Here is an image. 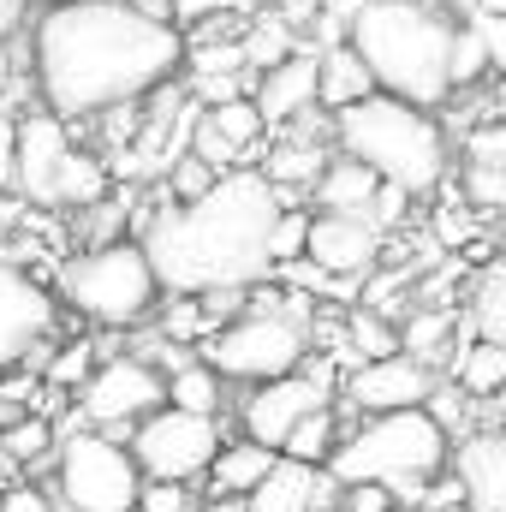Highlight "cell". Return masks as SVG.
Listing matches in <instances>:
<instances>
[{
    "label": "cell",
    "instance_id": "7",
    "mask_svg": "<svg viewBox=\"0 0 506 512\" xmlns=\"http://www.w3.org/2000/svg\"><path fill=\"white\" fill-rule=\"evenodd\" d=\"M60 298L84 322L137 328L161 304V280H155V268H149L137 239H108V245H90L84 256L60 262Z\"/></svg>",
    "mask_w": 506,
    "mask_h": 512
},
{
    "label": "cell",
    "instance_id": "11",
    "mask_svg": "<svg viewBox=\"0 0 506 512\" xmlns=\"http://www.w3.org/2000/svg\"><path fill=\"white\" fill-rule=\"evenodd\" d=\"M334 364L328 358H304L292 376H274V382H256L245 399H239V423H245V435L262 441V447H286V435L310 417V411H322V405H334Z\"/></svg>",
    "mask_w": 506,
    "mask_h": 512
},
{
    "label": "cell",
    "instance_id": "30",
    "mask_svg": "<svg viewBox=\"0 0 506 512\" xmlns=\"http://www.w3.org/2000/svg\"><path fill=\"white\" fill-rule=\"evenodd\" d=\"M483 78H489V48H483L477 24L459 18V30H453V96L471 90V84H483Z\"/></svg>",
    "mask_w": 506,
    "mask_h": 512
},
{
    "label": "cell",
    "instance_id": "18",
    "mask_svg": "<svg viewBox=\"0 0 506 512\" xmlns=\"http://www.w3.org/2000/svg\"><path fill=\"white\" fill-rule=\"evenodd\" d=\"M251 102L262 108L268 131L292 126V120H304V114H322V108H316V48H298V54H286L280 66L256 72Z\"/></svg>",
    "mask_w": 506,
    "mask_h": 512
},
{
    "label": "cell",
    "instance_id": "35",
    "mask_svg": "<svg viewBox=\"0 0 506 512\" xmlns=\"http://www.w3.org/2000/svg\"><path fill=\"white\" fill-rule=\"evenodd\" d=\"M137 512H197V495H191V483H149L143 477Z\"/></svg>",
    "mask_w": 506,
    "mask_h": 512
},
{
    "label": "cell",
    "instance_id": "27",
    "mask_svg": "<svg viewBox=\"0 0 506 512\" xmlns=\"http://www.w3.org/2000/svg\"><path fill=\"white\" fill-rule=\"evenodd\" d=\"M239 48H245V66H251V72H268V66H280L286 54H298L292 18H286V12H262L251 30L239 36Z\"/></svg>",
    "mask_w": 506,
    "mask_h": 512
},
{
    "label": "cell",
    "instance_id": "34",
    "mask_svg": "<svg viewBox=\"0 0 506 512\" xmlns=\"http://www.w3.org/2000/svg\"><path fill=\"white\" fill-rule=\"evenodd\" d=\"M48 447H54V429L36 423V417L6 423V435H0V453H6V459H36V453H48Z\"/></svg>",
    "mask_w": 506,
    "mask_h": 512
},
{
    "label": "cell",
    "instance_id": "41",
    "mask_svg": "<svg viewBox=\"0 0 506 512\" xmlns=\"http://www.w3.org/2000/svg\"><path fill=\"white\" fill-rule=\"evenodd\" d=\"M24 6H30V0H0V48L18 36V24H24Z\"/></svg>",
    "mask_w": 506,
    "mask_h": 512
},
{
    "label": "cell",
    "instance_id": "19",
    "mask_svg": "<svg viewBox=\"0 0 506 512\" xmlns=\"http://www.w3.org/2000/svg\"><path fill=\"white\" fill-rule=\"evenodd\" d=\"M370 90H376V78H370V66L358 60L352 42L316 48V108H322V114H340V108L364 102Z\"/></svg>",
    "mask_w": 506,
    "mask_h": 512
},
{
    "label": "cell",
    "instance_id": "21",
    "mask_svg": "<svg viewBox=\"0 0 506 512\" xmlns=\"http://www.w3.org/2000/svg\"><path fill=\"white\" fill-rule=\"evenodd\" d=\"M280 453L274 447H262L251 435H239V441H221V453L209 459V471H203V483H209V495H251L256 483L268 477V465H274Z\"/></svg>",
    "mask_w": 506,
    "mask_h": 512
},
{
    "label": "cell",
    "instance_id": "6",
    "mask_svg": "<svg viewBox=\"0 0 506 512\" xmlns=\"http://www.w3.org/2000/svg\"><path fill=\"white\" fill-rule=\"evenodd\" d=\"M12 185L24 191V203L36 209H90L108 197V161L78 149L72 131L60 114L48 108H30L18 126H12Z\"/></svg>",
    "mask_w": 506,
    "mask_h": 512
},
{
    "label": "cell",
    "instance_id": "9",
    "mask_svg": "<svg viewBox=\"0 0 506 512\" xmlns=\"http://www.w3.org/2000/svg\"><path fill=\"white\" fill-rule=\"evenodd\" d=\"M54 489L66 512H137L143 471L126 441L102 429H72L54 453Z\"/></svg>",
    "mask_w": 506,
    "mask_h": 512
},
{
    "label": "cell",
    "instance_id": "40",
    "mask_svg": "<svg viewBox=\"0 0 506 512\" xmlns=\"http://www.w3.org/2000/svg\"><path fill=\"white\" fill-rule=\"evenodd\" d=\"M0 512H54V501H48L42 489L18 483V489H6V495H0Z\"/></svg>",
    "mask_w": 506,
    "mask_h": 512
},
{
    "label": "cell",
    "instance_id": "25",
    "mask_svg": "<svg viewBox=\"0 0 506 512\" xmlns=\"http://www.w3.org/2000/svg\"><path fill=\"white\" fill-rule=\"evenodd\" d=\"M203 120L221 131L233 149H239V161L251 167L256 149H268V120H262V108H256L251 96H233V102H215V108H203Z\"/></svg>",
    "mask_w": 506,
    "mask_h": 512
},
{
    "label": "cell",
    "instance_id": "44",
    "mask_svg": "<svg viewBox=\"0 0 506 512\" xmlns=\"http://www.w3.org/2000/svg\"><path fill=\"white\" fill-rule=\"evenodd\" d=\"M334 512H340V507H334Z\"/></svg>",
    "mask_w": 506,
    "mask_h": 512
},
{
    "label": "cell",
    "instance_id": "23",
    "mask_svg": "<svg viewBox=\"0 0 506 512\" xmlns=\"http://www.w3.org/2000/svg\"><path fill=\"white\" fill-rule=\"evenodd\" d=\"M465 328L477 340H501L506 346V251L483 262V274L471 280V298H465Z\"/></svg>",
    "mask_w": 506,
    "mask_h": 512
},
{
    "label": "cell",
    "instance_id": "3",
    "mask_svg": "<svg viewBox=\"0 0 506 512\" xmlns=\"http://www.w3.org/2000/svg\"><path fill=\"white\" fill-rule=\"evenodd\" d=\"M453 30L459 18L435 0H358L346 42L370 66L376 90L441 114L453 102Z\"/></svg>",
    "mask_w": 506,
    "mask_h": 512
},
{
    "label": "cell",
    "instance_id": "31",
    "mask_svg": "<svg viewBox=\"0 0 506 512\" xmlns=\"http://www.w3.org/2000/svg\"><path fill=\"white\" fill-rule=\"evenodd\" d=\"M215 179H221V173H215L203 155H191V149H185V155L167 167V191H173V203H191V197H203Z\"/></svg>",
    "mask_w": 506,
    "mask_h": 512
},
{
    "label": "cell",
    "instance_id": "26",
    "mask_svg": "<svg viewBox=\"0 0 506 512\" xmlns=\"http://www.w3.org/2000/svg\"><path fill=\"white\" fill-rule=\"evenodd\" d=\"M399 352L417 358V364H429V370H441L447 352H453V316H447V310H417V316L399 328Z\"/></svg>",
    "mask_w": 506,
    "mask_h": 512
},
{
    "label": "cell",
    "instance_id": "16",
    "mask_svg": "<svg viewBox=\"0 0 506 512\" xmlns=\"http://www.w3.org/2000/svg\"><path fill=\"white\" fill-rule=\"evenodd\" d=\"M381 233L370 215H346V209H310V233H304V256L328 274H370L381 256Z\"/></svg>",
    "mask_w": 506,
    "mask_h": 512
},
{
    "label": "cell",
    "instance_id": "14",
    "mask_svg": "<svg viewBox=\"0 0 506 512\" xmlns=\"http://www.w3.org/2000/svg\"><path fill=\"white\" fill-rule=\"evenodd\" d=\"M435 382L441 376L429 364H417L405 352H387V358H370V364H358L346 376V399L364 417H376V411H411V405H423L435 393Z\"/></svg>",
    "mask_w": 506,
    "mask_h": 512
},
{
    "label": "cell",
    "instance_id": "32",
    "mask_svg": "<svg viewBox=\"0 0 506 512\" xmlns=\"http://www.w3.org/2000/svg\"><path fill=\"white\" fill-rule=\"evenodd\" d=\"M304 233H310V209H280V221H274V233H268V262L280 268V262H292V256H304Z\"/></svg>",
    "mask_w": 506,
    "mask_h": 512
},
{
    "label": "cell",
    "instance_id": "2",
    "mask_svg": "<svg viewBox=\"0 0 506 512\" xmlns=\"http://www.w3.org/2000/svg\"><path fill=\"white\" fill-rule=\"evenodd\" d=\"M280 197L256 167L221 173L203 197L167 203L137 227V245L149 256L161 298H215V292H251L256 280L274 274L268 233L280 221Z\"/></svg>",
    "mask_w": 506,
    "mask_h": 512
},
{
    "label": "cell",
    "instance_id": "10",
    "mask_svg": "<svg viewBox=\"0 0 506 512\" xmlns=\"http://www.w3.org/2000/svg\"><path fill=\"white\" fill-rule=\"evenodd\" d=\"M126 447L149 483H203L209 459L221 453V423L179 405H155L149 417L131 423Z\"/></svg>",
    "mask_w": 506,
    "mask_h": 512
},
{
    "label": "cell",
    "instance_id": "17",
    "mask_svg": "<svg viewBox=\"0 0 506 512\" xmlns=\"http://www.w3.org/2000/svg\"><path fill=\"white\" fill-rule=\"evenodd\" d=\"M334 507H340V483L328 477V465H304V459H286V453L245 495V512H334Z\"/></svg>",
    "mask_w": 506,
    "mask_h": 512
},
{
    "label": "cell",
    "instance_id": "12",
    "mask_svg": "<svg viewBox=\"0 0 506 512\" xmlns=\"http://www.w3.org/2000/svg\"><path fill=\"white\" fill-rule=\"evenodd\" d=\"M155 405H167V370H155L149 358H108L78 382V417L96 423L102 435H131V423L149 417Z\"/></svg>",
    "mask_w": 506,
    "mask_h": 512
},
{
    "label": "cell",
    "instance_id": "33",
    "mask_svg": "<svg viewBox=\"0 0 506 512\" xmlns=\"http://www.w3.org/2000/svg\"><path fill=\"white\" fill-rule=\"evenodd\" d=\"M471 24H477V36L489 48V72L501 78V90H506V6H477Z\"/></svg>",
    "mask_w": 506,
    "mask_h": 512
},
{
    "label": "cell",
    "instance_id": "22",
    "mask_svg": "<svg viewBox=\"0 0 506 512\" xmlns=\"http://www.w3.org/2000/svg\"><path fill=\"white\" fill-rule=\"evenodd\" d=\"M167 405L197 411V417H221V405H227V376H221L215 364H203V358H179V364L167 370Z\"/></svg>",
    "mask_w": 506,
    "mask_h": 512
},
{
    "label": "cell",
    "instance_id": "37",
    "mask_svg": "<svg viewBox=\"0 0 506 512\" xmlns=\"http://www.w3.org/2000/svg\"><path fill=\"white\" fill-rule=\"evenodd\" d=\"M245 84H251V72H221V78H191V96H197L203 108H215V102H233V96H251Z\"/></svg>",
    "mask_w": 506,
    "mask_h": 512
},
{
    "label": "cell",
    "instance_id": "28",
    "mask_svg": "<svg viewBox=\"0 0 506 512\" xmlns=\"http://www.w3.org/2000/svg\"><path fill=\"white\" fill-rule=\"evenodd\" d=\"M340 447V417H334V405H322V411H310L292 435H286V459H304V465H328V453Z\"/></svg>",
    "mask_w": 506,
    "mask_h": 512
},
{
    "label": "cell",
    "instance_id": "24",
    "mask_svg": "<svg viewBox=\"0 0 506 512\" xmlns=\"http://www.w3.org/2000/svg\"><path fill=\"white\" fill-rule=\"evenodd\" d=\"M453 382L465 387L471 399H501L506 393V346L471 334V346L453 358Z\"/></svg>",
    "mask_w": 506,
    "mask_h": 512
},
{
    "label": "cell",
    "instance_id": "38",
    "mask_svg": "<svg viewBox=\"0 0 506 512\" xmlns=\"http://www.w3.org/2000/svg\"><path fill=\"white\" fill-rule=\"evenodd\" d=\"M465 185H471V203H483V209H506V167H471Z\"/></svg>",
    "mask_w": 506,
    "mask_h": 512
},
{
    "label": "cell",
    "instance_id": "43",
    "mask_svg": "<svg viewBox=\"0 0 506 512\" xmlns=\"http://www.w3.org/2000/svg\"><path fill=\"white\" fill-rule=\"evenodd\" d=\"M387 512H423V507H387Z\"/></svg>",
    "mask_w": 506,
    "mask_h": 512
},
{
    "label": "cell",
    "instance_id": "1",
    "mask_svg": "<svg viewBox=\"0 0 506 512\" xmlns=\"http://www.w3.org/2000/svg\"><path fill=\"white\" fill-rule=\"evenodd\" d=\"M185 72V30L137 0H42L30 18V84L48 114L102 120Z\"/></svg>",
    "mask_w": 506,
    "mask_h": 512
},
{
    "label": "cell",
    "instance_id": "13",
    "mask_svg": "<svg viewBox=\"0 0 506 512\" xmlns=\"http://www.w3.org/2000/svg\"><path fill=\"white\" fill-rule=\"evenodd\" d=\"M54 328H60L54 292L36 274H24L18 262H0V370L24 364L36 346H48Z\"/></svg>",
    "mask_w": 506,
    "mask_h": 512
},
{
    "label": "cell",
    "instance_id": "39",
    "mask_svg": "<svg viewBox=\"0 0 506 512\" xmlns=\"http://www.w3.org/2000/svg\"><path fill=\"white\" fill-rule=\"evenodd\" d=\"M233 0H167V18L185 30V24H203V18H227Z\"/></svg>",
    "mask_w": 506,
    "mask_h": 512
},
{
    "label": "cell",
    "instance_id": "8",
    "mask_svg": "<svg viewBox=\"0 0 506 512\" xmlns=\"http://www.w3.org/2000/svg\"><path fill=\"white\" fill-rule=\"evenodd\" d=\"M197 358L215 364L239 387L274 382V376H292L310 358V322L286 316V310H239L197 346Z\"/></svg>",
    "mask_w": 506,
    "mask_h": 512
},
{
    "label": "cell",
    "instance_id": "5",
    "mask_svg": "<svg viewBox=\"0 0 506 512\" xmlns=\"http://www.w3.org/2000/svg\"><path fill=\"white\" fill-rule=\"evenodd\" d=\"M447 453H453V435L423 405H411V411H376L352 435H340V447L328 453V477L340 489L381 483L393 495H423L447 471Z\"/></svg>",
    "mask_w": 506,
    "mask_h": 512
},
{
    "label": "cell",
    "instance_id": "36",
    "mask_svg": "<svg viewBox=\"0 0 506 512\" xmlns=\"http://www.w3.org/2000/svg\"><path fill=\"white\" fill-rule=\"evenodd\" d=\"M465 161L471 167H506V126H477L465 137Z\"/></svg>",
    "mask_w": 506,
    "mask_h": 512
},
{
    "label": "cell",
    "instance_id": "15",
    "mask_svg": "<svg viewBox=\"0 0 506 512\" xmlns=\"http://www.w3.org/2000/svg\"><path fill=\"white\" fill-rule=\"evenodd\" d=\"M447 477L459 483L465 512H506V429H471L447 453Z\"/></svg>",
    "mask_w": 506,
    "mask_h": 512
},
{
    "label": "cell",
    "instance_id": "29",
    "mask_svg": "<svg viewBox=\"0 0 506 512\" xmlns=\"http://www.w3.org/2000/svg\"><path fill=\"white\" fill-rule=\"evenodd\" d=\"M346 346L358 352V364H370V358H387V352H399V328L370 310V304H358L352 316H346Z\"/></svg>",
    "mask_w": 506,
    "mask_h": 512
},
{
    "label": "cell",
    "instance_id": "20",
    "mask_svg": "<svg viewBox=\"0 0 506 512\" xmlns=\"http://www.w3.org/2000/svg\"><path fill=\"white\" fill-rule=\"evenodd\" d=\"M376 191H381V179L370 173V167H364V161H352L346 149H334V155L322 161L316 185H310L316 209H346V215H370Z\"/></svg>",
    "mask_w": 506,
    "mask_h": 512
},
{
    "label": "cell",
    "instance_id": "42",
    "mask_svg": "<svg viewBox=\"0 0 506 512\" xmlns=\"http://www.w3.org/2000/svg\"><path fill=\"white\" fill-rule=\"evenodd\" d=\"M203 512H245V501H239V495H209Z\"/></svg>",
    "mask_w": 506,
    "mask_h": 512
},
{
    "label": "cell",
    "instance_id": "4",
    "mask_svg": "<svg viewBox=\"0 0 506 512\" xmlns=\"http://www.w3.org/2000/svg\"><path fill=\"white\" fill-rule=\"evenodd\" d=\"M328 137L334 149L364 161L381 185H399L411 203L447 179V126L435 120V108L399 102L387 90H370L364 102L328 114Z\"/></svg>",
    "mask_w": 506,
    "mask_h": 512
}]
</instances>
